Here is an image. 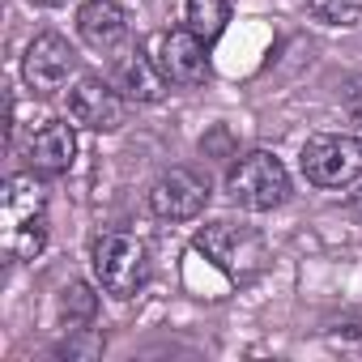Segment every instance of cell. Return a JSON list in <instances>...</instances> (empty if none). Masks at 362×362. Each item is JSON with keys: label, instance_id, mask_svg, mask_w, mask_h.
Wrapping results in <instances>:
<instances>
[{"label": "cell", "instance_id": "5", "mask_svg": "<svg viewBox=\"0 0 362 362\" xmlns=\"http://www.w3.org/2000/svg\"><path fill=\"white\" fill-rule=\"evenodd\" d=\"M197 252H205L226 277H235V281H243V277H252L256 269H260V260H264V243H260V235L252 230V226H239V222H209V226H201L197 230Z\"/></svg>", "mask_w": 362, "mask_h": 362}, {"label": "cell", "instance_id": "2", "mask_svg": "<svg viewBox=\"0 0 362 362\" xmlns=\"http://www.w3.org/2000/svg\"><path fill=\"white\" fill-rule=\"evenodd\" d=\"M90 269H94V281L103 294L111 298H132L145 290L149 281V247L136 239V235H124V230H107L94 239L90 247Z\"/></svg>", "mask_w": 362, "mask_h": 362}, {"label": "cell", "instance_id": "8", "mask_svg": "<svg viewBox=\"0 0 362 362\" xmlns=\"http://www.w3.org/2000/svg\"><path fill=\"white\" fill-rule=\"evenodd\" d=\"M124 115H128L124 94L103 77H81L69 90V119L90 132H115V128H124Z\"/></svg>", "mask_w": 362, "mask_h": 362}, {"label": "cell", "instance_id": "3", "mask_svg": "<svg viewBox=\"0 0 362 362\" xmlns=\"http://www.w3.org/2000/svg\"><path fill=\"white\" fill-rule=\"evenodd\" d=\"M226 192L239 209L247 214H269L277 205L290 201V170L281 166V158H273L269 149H252L243 153L230 175H226Z\"/></svg>", "mask_w": 362, "mask_h": 362}, {"label": "cell", "instance_id": "12", "mask_svg": "<svg viewBox=\"0 0 362 362\" xmlns=\"http://www.w3.org/2000/svg\"><path fill=\"white\" fill-rule=\"evenodd\" d=\"M26 158H30V166H35L39 175H64V170L73 166V158H77V136H73V128L60 124V119L43 124V128L30 136Z\"/></svg>", "mask_w": 362, "mask_h": 362}, {"label": "cell", "instance_id": "7", "mask_svg": "<svg viewBox=\"0 0 362 362\" xmlns=\"http://www.w3.org/2000/svg\"><path fill=\"white\" fill-rule=\"evenodd\" d=\"M73 73H77V52H73V43H69L64 35H56V30L35 35V43L26 47V60H22L26 86L47 98V94H56Z\"/></svg>", "mask_w": 362, "mask_h": 362}, {"label": "cell", "instance_id": "6", "mask_svg": "<svg viewBox=\"0 0 362 362\" xmlns=\"http://www.w3.org/2000/svg\"><path fill=\"white\" fill-rule=\"evenodd\" d=\"M209 205V179H201L188 166H175L153 179L149 188V214L162 222H192Z\"/></svg>", "mask_w": 362, "mask_h": 362}, {"label": "cell", "instance_id": "11", "mask_svg": "<svg viewBox=\"0 0 362 362\" xmlns=\"http://www.w3.org/2000/svg\"><path fill=\"white\" fill-rule=\"evenodd\" d=\"M115 90L132 103H162L166 98V73L158 69V60H149L141 47H132L115 64Z\"/></svg>", "mask_w": 362, "mask_h": 362}, {"label": "cell", "instance_id": "9", "mask_svg": "<svg viewBox=\"0 0 362 362\" xmlns=\"http://www.w3.org/2000/svg\"><path fill=\"white\" fill-rule=\"evenodd\" d=\"M158 69L166 73L170 86H205L209 81V52H205V39L192 30V26H179V30H166L158 39Z\"/></svg>", "mask_w": 362, "mask_h": 362}, {"label": "cell", "instance_id": "10", "mask_svg": "<svg viewBox=\"0 0 362 362\" xmlns=\"http://www.w3.org/2000/svg\"><path fill=\"white\" fill-rule=\"evenodd\" d=\"M77 35H81L86 47L111 56L128 43V13L115 0H90V5L77 9Z\"/></svg>", "mask_w": 362, "mask_h": 362}, {"label": "cell", "instance_id": "16", "mask_svg": "<svg viewBox=\"0 0 362 362\" xmlns=\"http://www.w3.org/2000/svg\"><path fill=\"white\" fill-rule=\"evenodd\" d=\"M341 103H345V115L354 119V124H362V73L345 86V94H341Z\"/></svg>", "mask_w": 362, "mask_h": 362}, {"label": "cell", "instance_id": "17", "mask_svg": "<svg viewBox=\"0 0 362 362\" xmlns=\"http://www.w3.org/2000/svg\"><path fill=\"white\" fill-rule=\"evenodd\" d=\"M30 5H39V9H60V5H69V0H30Z\"/></svg>", "mask_w": 362, "mask_h": 362}, {"label": "cell", "instance_id": "15", "mask_svg": "<svg viewBox=\"0 0 362 362\" xmlns=\"http://www.w3.org/2000/svg\"><path fill=\"white\" fill-rule=\"evenodd\" d=\"M307 13L324 26H354L362 18V0H307Z\"/></svg>", "mask_w": 362, "mask_h": 362}, {"label": "cell", "instance_id": "4", "mask_svg": "<svg viewBox=\"0 0 362 362\" xmlns=\"http://www.w3.org/2000/svg\"><path fill=\"white\" fill-rule=\"evenodd\" d=\"M298 170L311 188H349L362 179V141L358 136H311L298 153Z\"/></svg>", "mask_w": 362, "mask_h": 362}, {"label": "cell", "instance_id": "14", "mask_svg": "<svg viewBox=\"0 0 362 362\" xmlns=\"http://www.w3.org/2000/svg\"><path fill=\"white\" fill-rule=\"evenodd\" d=\"M230 22V0H188V26L209 43Z\"/></svg>", "mask_w": 362, "mask_h": 362}, {"label": "cell", "instance_id": "13", "mask_svg": "<svg viewBox=\"0 0 362 362\" xmlns=\"http://www.w3.org/2000/svg\"><path fill=\"white\" fill-rule=\"evenodd\" d=\"M94 315H98V294L86 281H73L60 290V320L69 332H86V324H94Z\"/></svg>", "mask_w": 362, "mask_h": 362}, {"label": "cell", "instance_id": "18", "mask_svg": "<svg viewBox=\"0 0 362 362\" xmlns=\"http://www.w3.org/2000/svg\"><path fill=\"white\" fill-rule=\"evenodd\" d=\"M349 205H354V214H358V218H362V188H358V192H354V197H349Z\"/></svg>", "mask_w": 362, "mask_h": 362}, {"label": "cell", "instance_id": "1", "mask_svg": "<svg viewBox=\"0 0 362 362\" xmlns=\"http://www.w3.org/2000/svg\"><path fill=\"white\" fill-rule=\"evenodd\" d=\"M5 252L13 260H35L47 247V192L35 175H13L0 197Z\"/></svg>", "mask_w": 362, "mask_h": 362}]
</instances>
